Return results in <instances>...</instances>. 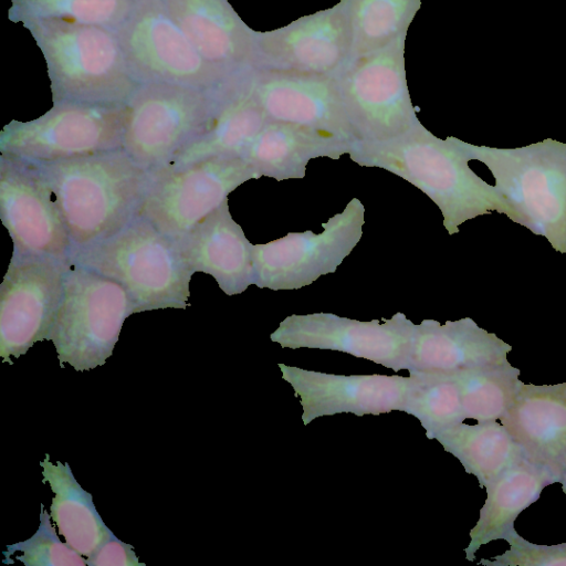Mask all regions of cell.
I'll return each mask as SVG.
<instances>
[{
	"mask_svg": "<svg viewBox=\"0 0 566 566\" xmlns=\"http://www.w3.org/2000/svg\"><path fill=\"white\" fill-rule=\"evenodd\" d=\"M459 140L438 138L419 123L390 140H354L348 155L359 166L382 168L420 189L440 209L450 235L467 220L493 211L516 222V212L504 196L469 167Z\"/></svg>",
	"mask_w": 566,
	"mask_h": 566,
	"instance_id": "6da1fadb",
	"label": "cell"
},
{
	"mask_svg": "<svg viewBox=\"0 0 566 566\" xmlns=\"http://www.w3.org/2000/svg\"><path fill=\"white\" fill-rule=\"evenodd\" d=\"M29 163L53 195L71 250L105 240L134 220L150 182V171L124 148Z\"/></svg>",
	"mask_w": 566,
	"mask_h": 566,
	"instance_id": "7a4b0ae2",
	"label": "cell"
},
{
	"mask_svg": "<svg viewBox=\"0 0 566 566\" xmlns=\"http://www.w3.org/2000/svg\"><path fill=\"white\" fill-rule=\"evenodd\" d=\"M23 27L46 62L53 104L123 105L140 84L116 31L57 20Z\"/></svg>",
	"mask_w": 566,
	"mask_h": 566,
	"instance_id": "3957f363",
	"label": "cell"
},
{
	"mask_svg": "<svg viewBox=\"0 0 566 566\" xmlns=\"http://www.w3.org/2000/svg\"><path fill=\"white\" fill-rule=\"evenodd\" d=\"M67 262L120 283L132 300L134 314L189 306L193 273L175 241L139 214L109 238L71 250Z\"/></svg>",
	"mask_w": 566,
	"mask_h": 566,
	"instance_id": "277c9868",
	"label": "cell"
},
{
	"mask_svg": "<svg viewBox=\"0 0 566 566\" xmlns=\"http://www.w3.org/2000/svg\"><path fill=\"white\" fill-rule=\"evenodd\" d=\"M459 144L469 160L483 163L516 222L566 253V143L546 138L515 148Z\"/></svg>",
	"mask_w": 566,
	"mask_h": 566,
	"instance_id": "5b68a950",
	"label": "cell"
},
{
	"mask_svg": "<svg viewBox=\"0 0 566 566\" xmlns=\"http://www.w3.org/2000/svg\"><path fill=\"white\" fill-rule=\"evenodd\" d=\"M238 82L219 90L140 83L125 104L123 148L150 172L164 168L207 130Z\"/></svg>",
	"mask_w": 566,
	"mask_h": 566,
	"instance_id": "8992f818",
	"label": "cell"
},
{
	"mask_svg": "<svg viewBox=\"0 0 566 566\" xmlns=\"http://www.w3.org/2000/svg\"><path fill=\"white\" fill-rule=\"evenodd\" d=\"M134 314L126 289L93 270L69 263L63 296L49 336L60 366L77 371L102 366L112 356L125 319Z\"/></svg>",
	"mask_w": 566,
	"mask_h": 566,
	"instance_id": "52a82bcc",
	"label": "cell"
},
{
	"mask_svg": "<svg viewBox=\"0 0 566 566\" xmlns=\"http://www.w3.org/2000/svg\"><path fill=\"white\" fill-rule=\"evenodd\" d=\"M405 40L350 59L335 76L358 142L390 140L420 123L407 85Z\"/></svg>",
	"mask_w": 566,
	"mask_h": 566,
	"instance_id": "ba28073f",
	"label": "cell"
},
{
	"mask_svg": "<svg viewBox=\"0 0 566 566\" xmlns=\"http://www.w3.org/2000/svg\"><path fill=\"white\" fill-rule=\"evenodd\" d=\"M116 32L139 83L219 90L243 78H232L210 64L170 15L163 0H139L129 19Z\"/></svg>",
	"mask_w": 566,
	"mask_h": 566,
	"instance_id": "9c48e42d",
	"label": "cell"
},
{
	"mask_svg": "<svg viewBox=\"0 0 566 566\" xmlns=\"http://www.w3.org/2000/svg\"><path fill=\"white\" fill-rule=\"evenodd\" d=\"M261 176L241 157L217 156L150 172L139 216L177 241L239 186Z\"/></svg>",
	"mask_w": 566,
	"mask_h": 566,
	"instance_id": "30bf717a",
	"label": "cell"
},
{
	"mask_svg": "<svg viewBox=\"0 0 566 566\" xmlns=\"http://www.w3.org/2000/svg\"><path fill=\"white\" fill-rule=\"evenodd\" d=\"M125 120V104H53L35 119L7 124L0 133V153L50 161L123 148Z\"/></svg>",
	"mask_w": 566,
	"mask_h": 566,
	"instance_id": "8fae6325",
	"label": "cell"
},
{
	"mask_svg": "<svg viewBox=\"0 0 566 566\" xmlns=\"http://www.w3.org/2000/svg\"><path fill=\"white\" fill-rule=\"evenodd\" d=\"M365 208L353 198L343 212L323 223L324 231L289 232L268 243L252 244L254 285L297 290L334 273L363 235Z\"/></svg>",
	"mask_w": 566,
	"mask_h": 566,
	"instance_id": "7c38bea8",
	"label": "cell"
},
{
	"mask_svg": "<svg viewBox=\"0 0 566 566\" xmlns=\"http://www.w3.org/2000/svg\"><path fill=\"white\" fill-rule=\"evenodd\" d=\"M69 262L51 256H11L0 285V356L12 365L49 336L63 296Z\"/></svg>",
	"mask_w": 566,
	"mask_h": 566,
	"instance_id": "4fadbf2b",
	"label": "cell"
},
{
	"mask_svg": "<svg viewBox=\"0 0 566 566\" xmlns=\"http://www.w3.org/2000/svg\"><path fill=\"white\" fill-rule=\"evenodd\" d=\"M415 331L400 312L384 322L314 313L287 316L270 338L282 347L338 350L399 371L408 368Z\"/></svg>",
	"mask_w": 566,
	"mask_h": 566,
	"instance_id": "5bb4252c",
	"label": "cell"
},
{
	"mask_svg": "<svg viewBox=\"0 0 566 566\" xmlns=\"http://www.w3.org/2000/svg\"><path fill=\"white\" fill-rule=\"evenodd\" d=\"M0 218L13 242L12 255L67 262L72 243L50 188L29 161L2 154Z\"/></svg>",
	"mask_w": 566,
	"mask_h": 566,
	"instance_id": "9a60e30c",
	"label": "cell"
},
{
	"mask_svg": "<svg viewBox=\"0 0 566 566\" xmlns=\"http://www.w3.org/2000/svg\"><path fill=\"white\" fill-rule=\"evenodd\" d=\"M255 70L336 76L352 57L343 2L265 32L256 31Z\"/></svg>",
	"mask_w": 566,
	"mask_h": 566,
	"instance_id": "2e32d148",
	"label": "cell"
},
{
	"mask_svg": "<svg viewBox=\"0 0 566 566\" xmlns=\"http://www.w3.org/2000/svg\"><path fill=\"white\" fill-rule=\"evenodd\" d=\"M247 83L268 120L356 140L335 76L258 69Z\"/></svg>",
	"mask_w": 566,
	"mask_h": 566,
	"instance_id": "e0dca14e",
	"label": "cell"
},
{
	"mask_svg": "<svg viewBox=\"0 0 566 566\" xmlns=\"http://www.w3.org/2000/svg\"><path fill=\"white\" fill-rule=\"evenodd\" d=\"M282 377L294 389L303 407L302 420L336 413L356 416L403 411L415 377L386 375H334L279 364Z\"/></svg>",
	"mask_w": 566,
	"mask_h": 566,
	"instance_id": "ac0fdd59",
	"label": "cell"
},
{
	"mask_svg": "<svg viewBox=\"0 0 566 566\" xmlns=\"http://www.w3.org/2000/svg\"><path fill=\"white\" fill-rule=\"evenodd\" d=\"M200 54L232 78L255 70L256 31L228 0H163Z\"/></svg>",
	"mask_w": 566,
	"mask_h": 566,
	"instance_id": "d6986e66",
	"label": "cell"
},
{
	"mask_svg": "<svg viewBox=\"0 0 566 566\" xmlns=\"http://www.w3.org/2000/svg\"><path fill=\"white\" fill-rule=\"evenodd\" d=\"M512 346L480 327L472 318L423 319L416 325L407 370L416 374H454L502 364Z\"/></svg>",
	"mask_w": 566,
	"mask_h": 566,
	"instance_id": "ffe728a7",
	"label": "cell"
},
{
	"mask_svg": "<svg viewBox=\"0 0 566 566\" xmlns=\"http://www.w3.org/2000/svg\"><path fill=\"white\" fill-rule=\"evenodd\" d=\"M525 458L553 472L566 473V384H522L499 420ZM559 483V482H558Z\"/></svg>",
	"mask_w": 566,
	"mask_h": 566,
	"instance_id": "44dd1931",
	"label": "cell"
},
{
	"mask_svg": "<svg viewBox=\"0 0 566 566\" xmlns=\"http://www.w3.org/2000/svg\"><path fill=\"white\" fill-rule=\"evenodd\" d=\"M175 243L189 270L211 275L227 295L254 284L252 243L233 220L228 200Z\"/></svg>",
	"mask_w": 566,
	"mask_h": 566,
	"instance_id": "7402d4cb",
	"label": "cell"
},
{
	"mask_svg": "<svg viewBox=\"0 0 566 566\" xmlns=\"http://www.w3.org/2000/svg\"><path fill=\"white\" fill-rule=\"evenodd\" d=\"M353 142L324 132L268 120L241 158L261 177L277 181L302 179L311 159H338L352 151Z\"/></svg>",
	"mask_w": 566,
	"mask_h": 566,
	"instance_id": "603a6c76",
	"label": "cell"
},
{
	"mask_svg": "<svg viewBox=\"0 0 566 566\" xmlns=\"http://www.w3.org/2000/svg\"><path fill=\"white\" fill-rule=\"evenodd\" d=\"M557 482L553 472L526 458L502 472L484 488L486 499L470 532L465 558L473 560L482 545L505 539L515 531L516 517L539 499L546 486Z\"/></svg>",
	"mask_w": 566,
	"mask_h": 566,
	"instance_id": "cb8c5ba5",
	"label": "cell"
},
{
	"mask_svg": "<svg viewBox=\"0 0 566 566\" xmlns=\"http://www.w3.org/2000/svg\"><path fill=\"white\" fill-rule=\"evenodd\" d=\"M248 75L228 91L207 130L167 166L177 167L217 156L241 157L268 122L248 88Z\"/></svg>",
	"mask_w": 566,
	"mask_h": 566,
	"instance_id": "d4e9b609",
	"label": "cell"
},
{
	"mask_svg": "<svg viewBox=\"0 0 566 566\" xmlns=\"http://www.w3.org/2000/svg\"><path fill=\"white\" fill-rule=\"evenodd\" d=\"M40 465L42 482H48L54 494L50 515L59 533L70 546L88 557L111 530L97 512L92 494L80 485L67 462L53 463L46 453Z\"/></svg>",
	"mask_w": 566,
	"mask_h": 566,
	"instance_id": "484cf974",
	"label": "cell"
},
{
	"mask_svg": "<svg viewBox=\"0 0 566 566\" xmlns=\"http://www.w3.org/2000/svg\"><path fill=\"white\" fill-rule=\"evenodd\" d=\"M434 439L476 478L481 488L525 458L522 448L497 420L476 424L461 422L441 431Z\"/></svg>",
	"mask_w": 566,
	"mask_h": 566,
	"instance_id": "4316f807",
	"label": "cell"
},
{
	"mask_svg": "<svg viewBox=\"0 0 566 566\" xmlns=\"http://www.w3.org/2000/svg\"><path fill=\"white\" fill-rule=\"evenodd\" d=\"M352 31V57L381 49L401 36L421 0H340Z\"/></svg>",
	"mask_w": 566,
	"mask_h": 566,
	"instance_id": "83f0119b",
	"label": "cell"
},
{
	"mask_svg": "<svg viewBox=\"0 0 566 566\" xmlns=\"http://www.w3.org/2000/svg\"><path fill=\"white\" fill-rule=\"evenodd\" d=\"M452 376L460 389L465 419L478 422L499 421L523 384L520 369L510 361L475 367Z\"/></svg>",
	"mask_w": 566,
	"mask_h": 566,
	"instance_id": "f1b7e54d",
	"label": "cell"
},
{
	"mask_svg": "<svg viewBox=\"0 0 566 566\" xmlns=\"http://www.w3.org/2000/svg\"><path fill=\"white\" fill-rule=\"evenodd\" d=\"M139 0H11L12 22L57 20L113 31L129 19Z\"/></svg>",
	"mask_w": 566,
	"mask_h": 566,
	"instance_id": "f546056e",
	"label": "cell"
},
{
	"mask_svg": "<svg viewBox=\"0 0 566 566\" xmlns=\"http://www.w3.org/2000/svg\"><path fill=\"white\" fill-rule=\"evenodd\" d=\"M405 412L416 417L429 439L459 424L465 417L459 386L452 374H416Z\"/></svg>",
	"mask_w": 566,
	"mask_h": 566,
	"instance_id": "4dcf8cb0",
	"label": "cell"
},
{
	"mask_svg": "<svg viewBox=\"0 0 566 566\" xmlns=\"http://www.w3.org/2000/svg\"><path fill=\"white\" fill-rule=\"evenodd\" d=\"M51 515L41 504L40 525L38 531L27 541L18 542L7 546L2 552L8 560L17 552L21 553L13 558L25 566H85L86 559L83 555L57 537L54 526L51 523Z\"/></svg>",
	"mask_w": 566,
	"mask_h": 566,
	"instance_id": "1f68e13d",
	"label": "cell"
},
{
	"mask_svg": "<svg viewBox=\"0 0 566 566\" xmlns=\"http://www.w3.org/2000/svg\"><path fill=\"white\" fill-rule=\"evenodd\" d=\"M505 541L510 548L493 559L479 564L491 566H566V542L557 545H539L523 538L516 531Z\"/></svg>",
	"mask_w": 566,
	"mask_h": 566,
	"instance_id": "d6a6232c",
	"label": "cell"
},
{
	"mask_svg": "<svg viewBox=\"0 0 566 566\" xmlns=\"http://www.w3.org/2000/svg\"><path fill=\"white\" fill-rule=\"evenodd\" d=\"M86 563L88 566H146L139 562L134 547L118 539L112 531Z\"/></svg>",
	"mask_w": 566,
	"mask_h": 566,
	"instance_id": "836d02e7",
	"label": "cell"
},
{
	"mask_svg": "<svg viewBox=\"0 0 566 566\" xmlns=\"http://www.w3.org/2000/svg\"><path fill=\"white\" fill-rule=\"evenodd\" d=\"M559 483L562 485V490H563L565 499H566V473L563 474V476L559 480Z\"/></svg>",
	"mask_w": 566,
	"mask_h": 566,
	"instance_id": "e575fe53",
	"label": "cell"
}]
</instances>
